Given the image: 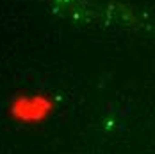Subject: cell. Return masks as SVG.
<instances>
[{"mask_svg":"<svg viewBox=\"0 0 155 154\" xmlns=\"http://www.w3.org/2000/svg\"><path fill=\"white\" fill-rule=\"evenodd\" d=\"M52 108V100L43 93H21L11 100V111L18 118H38L48 113Z\"/></svg>","mask_w":155,"mask_h":154,"instance_id":"obj_1","label":"cell"}]
</instances>
